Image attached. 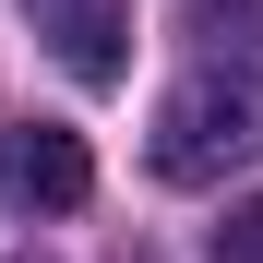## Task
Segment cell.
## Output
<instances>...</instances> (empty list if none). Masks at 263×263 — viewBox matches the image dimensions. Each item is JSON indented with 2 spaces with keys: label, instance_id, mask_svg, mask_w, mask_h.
<instances>
[{
  "label": "cell",
  "instance_id": "6da1fadb",
  "mask_svg": "<svg viewBox=\"0 0 263 263\" xmlns=\"http://www.w3.org/2000/svg\"><path fill=\"white\" fill-rule=\"evenodd\" d=\"M251 156H263V72L251 60H203L192 84L156 96L144 167H156L167 192H203V180H228V167H251Z\"/></svg>",
  "mask_w": 263,
  "mask_h": 263
},
{
  "label": "cell",
  "instance_id": "7a4b0ae2",
  "mask_svg": "<svg viewBox=\"0 0 263 263\" xmlns=\"http://www.w3.org/2000/svg\"><path fill=\"white\" fill-rule=\"evenodd\" d=\"M24 24L48 36V60L72 84H96V96L132 72V0H24Z\"/></svg>",
  "mask_w": 263,
  "mask_h": 263
},
{
  "label": "cell",
  "instance_id": "3957f363",
  "mask_svg": "<svg viewBox=\"0 0 263 263\" xmlns=\"http://www.w3.org/2000/svg\"><path fill=\"white\" fill-rule=\"evenodd\" d=\"M12 192H24L36 215H72L84 192H96V156H84V132H60V120H24V132H12Z\"/></svg>",
  "mask_w": 263,
  "mask_h": 263
},
{
  "label": "cell",
  "instance_id": "277c9868",
  "mask_svg": "<svg viewBox=\"0 0 263 263\" xmlns=\"http://www.w3.org/2000/svg\"><path fill=\"white\" fill-rule=\"evenodd\" d=\"M192 36L203 48H263V0H192Z\"/></svg>",
  "mask_w": 263,
  "mask_h": 263
},
{
  "label": "cell",
  "instance_id": "5b68a950",
  "mask_svg": "<svg viewBox=\"0 0 263 263\" xmlns=\"http://www.w3.org/2000/svg\"><path fill=\"white\" fill-rule=\"evenodd\" d=\"M215 263H263V192L228 215V228H215Z\"/></svg>",
  "mask_w": 263,
  "mask_h": 263
}]
</instances>
